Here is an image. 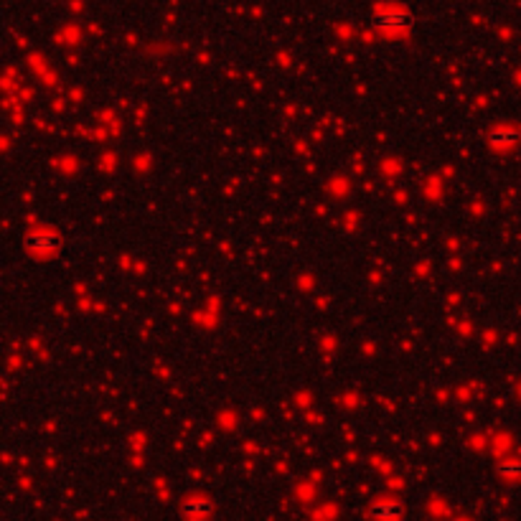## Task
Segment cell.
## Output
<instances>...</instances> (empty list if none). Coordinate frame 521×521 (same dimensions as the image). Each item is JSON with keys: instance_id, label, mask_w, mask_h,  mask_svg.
I'll return each instance as SVG.
<instances>
[{"instance_id": "6da1fadb", "label": "cell", "mask_w": 521, "mask_h": 521, "mask_svg": "<svg viewBox=\"0 0 521 521\" xmlns=\"http://www.w3.org/2000/svg\"><path fill=\"white\" fill-rule=\"evenodd\" d=\"M23 247L33 260H54L61 249V236L54 229H36L25 236Z\"/></svg>"}, {"instance_id": "7a4b0ae2", "label": "cell", "mask_w": 521, "mask_h": 521, "mask_svg": "<svg viewBox=\"0 0 521 521\" xmlns=\"http://www.w3.org/2000/svg\"><path fill=\"white\" fill-rule=\"evenodd\" d=\"M519 140H521V130L511 125H498V127H493V130H489V135H486V143H489V148L496 152L514 150V148L519 145Z\"/></svg>"}, {"instance_id": "3957f363", "label": "cell", "mask_w": 521, "mask_h": 521, "mask_svg": "<svg viewBox=\"0 0 521 521\" xmlns=\"http://www.w3.org/2000/svg\"><path fill=\"white\" fill-rule=\"evenodd\" d=\"M409 23H412V18H409L405 11H381L374 16V25L381 33H389V36L407 31Z\"/></svg>"}, {"instance_id": "277c9868", "label": "cell", "mask_w": 521, "mask_h": 521, "mask_svg": "<svg viewBox=\"0 0 521 521\" xmlns=\"http://www.w3.org/2000/svg\"><path fill=\"white\" fill-rule=\"evenodd\" d=\"M181 514L188 516V519H206V516L214 514V501L203 498V496H191L181 503Z\"/></svg>"}, {"instance_id": "5b68a950", "label": "cell", "mask_w": 521, "mask_h": 521, "mask_svg": "<svg viewBox=\"0 0 521 521\" xmlns=\"http://www.w3.org/2000/svg\"><path fill=\"white\" fill-rule=\"evenodd\" d=\"M369 514L374 516V519H400L405 514V508H402L400 501H376L374 506L369 508Z\"/></svg>"}, {"instance_id": "8992f818", "label": "cell", "mask_w": 521, "mask_h": 521, "mask_svg": "<svg viewBox=\"0 0 521 521\" xmlns=\"http://www.w3.org/2000/svg\"><path fill=\"white\" fill-rule=\"evenodd\" d=\"M496 473L506 483H519L521 481V463L519 460H501L496 465Z\"/></svg>"}]
</instances>
